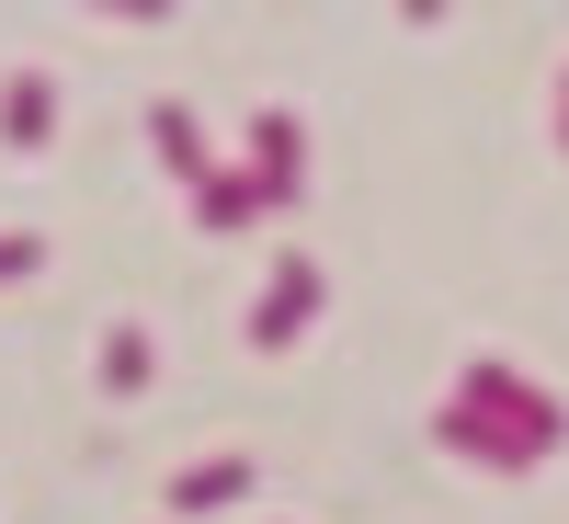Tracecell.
<instances>
[{"mask_svg": "<svg viewBox=\"0 0 569 524\" xmlns=\"http://www.w3.org/2000/svg\"><path fill=\"white\" fill-rule=\"evenodd\" d=\"M46 126H58V80L12 69V91H0V137H12V149H46Z\"/></svg>", "mask_w": 569, "mask_h": 524, "instance_id": "obj_1", "label": "cell"}, {"mask_svg": "<svg viewBox=\"0 0 569 524\" xmlns=\"http://www.w3.org/2000/svg\"><path fill=\"white\" fill-rule=\"evenodd\" d=\"M308 297H319V274L297 263V274H284V285H273V297H262V319H251V343H284V330H297V319H308Z\"/></svg>", "mask_w": 569, "mask_h": 524, "instance_id": "obj_2", "label": "cell"}, {"mask_svg": "<svg viewBox=\"0 0 569 524\" xmlns=\"http://www.w3.org/2000/svg\"><path fill=\"white\" fill-rule=\"evenodd\" d=\"M103 388H149V330H103Z\"/></svg>", "mask_w": 569, "mask_h": 524, "instance_id": "obj_3", "label": "cell"}, {"mask_svg": "<svg viewBox=\"0 0 569 524\" xmlns=\"http://www.w3.org/2000/svg\"><path fill=\"white\" fill-rule=\"evenodd\" d=\"M160 160H171V171L206 195V149H194V115H182V103H160Z\"/></svg>", "mask_w": 569, "mask_h": 524, "instance_id": "obj_4", "label": "cell"}, {"mask_svg": "<svg viewBox=\"0 0 569 524\" xmlns=\"http://www.w3.org/2000/svg\"><path fill=\"white\" fill-rule=\"evenodd\" d=\"M262 206V182H240V171H206V228H240Z\"/></svg>", "mask_w": 569, "mask_h": 524, "instance_id": "obj_5", "label": "cell"}, {"mask_svg": "<svg viewBox=\"0 0 569 524\" xmlns=\"http://www.w3.org/2000/svg\"><path fill=\"white\" fill-rule=\"evenodd\" d=\"M240 479H251L240 456H217V467H194V479H182V513H206V502H228V491H240Z\"/></svg>", "mask_w": 569, "mask_h": 524, "instance_id": "obj_6", "label": "cell"}, {"mask_svg": "<svg viewBox=\"0 0 569 524\" xmlns=\"http://www.w3.org/2000/svg\"><path fill=\"white\" fill-rule=\"evenodd\" d=\"M284 182H297V126L273 115V126H262V195H284Z\"/></svg>", "mask_w": 569, "mask_h": 524, "instance_id": "obj_7", "label": "cell"}, {"mask_svg": "<svg viewBox=\"0 0 569 524\" xmlns=\"http://www.w3.org/2000/svg\"><path fill=\"white\" fill-rule=\"evenodd\" d=\"M12 274H34V240H23V228H0V285H12Z\"/></svg>", "mask_w": 569, "mask_h": 524, "instance_id": "obj_8", "label": "cell"}]
</instances>
